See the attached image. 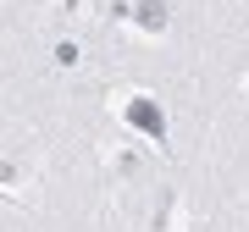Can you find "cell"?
<instances>
[{"label": "cell", "instance_id": "obj_1", "mask_svg": "<svg viewBox=\"0 0 249 232\" xmlns=\"http://www.w3.org/2000/svg\"><path fill=\"white\" fill-rule=\"evenodd\" d=\"M127 122H139L144 133H155V138L166 133V122H160V111H155V99H144V94H139V99H127Z\"/></svg>", "mask_w": 249, "mask_h": 232}, {"label": "cell", "instance_id": "obj_2", "mask_svg": "<svg viewBox=\"0 0 249 232\" xmlns=\"http://www.w3.org/2000/svg\"><path fill=\"white\" fill-rule=\"evenodd\" d=\"M127 11H133L139 28H150V33L166 28V0H127Z\"/></svg>", "mask_w": 249, "mask_h": 232}]
</instances>
